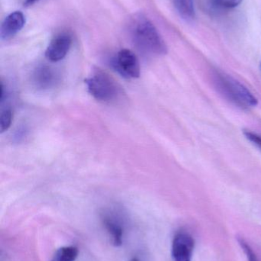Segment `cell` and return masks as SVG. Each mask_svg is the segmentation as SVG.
Segmentation results:
<instances>
[{
  "instance_id": "obj_1",
  "label": "cell",
  "mask_w": 261,
  "mask_h": 261,
  "mask_svg": "<svg viewBox=\"0 0 261 261\" xmlns=\"http://www.w3.org/2000/svg\"><path fill=\"white\" fill-rule=\"evenodd\" d=\"M130 33L136 47L144 53L164 55L167 47L154 24L144 15H137L130 23Z\"/></svg>"
},
{
  "instance_id": "obj_2",
  "label": "cell",
  "mask_w": 261,
  "mask_h": 261,
  "mask_svg": "<svg viewBox=\"0 0 261 261\" xmlns=\"http://www.w3.org/2000/svg\"><path fill=\"white\" fill-rule=\"evenodd\" d=\"M211 76L218 91L234 105L246 110L258 103L257 98L246 87L229 75L216 70Z\"/></svg>"
},
{
  "instance_id": "obj_3",
  "label": "cell",
  "mask_w": 261,
  "mask_h": 261,
  "mask_svg": "<svg viewBox=\"0 0 261 261\" xmlns=\"http://www.w3.org/2000/svg\"><path fill=\"white\" fill-rule=\"evenodd\" d=\"M85 84L88 93L99 102L113 103L122 97V87L103 70H95L85 80Z\"/></svg>"
},
{
  "instance_id": "obj_4",
  "label": "cell",
  "mask_w": 261,
  "mask_h": 261,
  "mask_svg": "<svg viewBox=\"0 0 261 261\" xmlns=\"http://www.w3.org/2000/svg\"><path fill=\"white\" fill-rule=\"evenodd\" d=\"M113 68L126 78L139 77L140 65L136 55L129 49L120 50L112 61Z\"/></svg>"
},
{
  "instance_id": "obj_5",
  "label": "cell",
  "mask_w": 261,
  "mask_h": 261,
  "mask_svg": "<svg viewBox=\"0 0 261 261\" xmlns=\"http://www.w3.org/2000/svg\"><path fill=\"white\" fill-rule=\"evenodd\" d=\"M195 248V240L186 231L176 233L172 244L173 261H192Z\"/></svg>"
},
{
  "instance_id": "obj_6",
  "label": "cell",
  "mask_w": 261,
  "mask_h": 261,
  "mask_svg": "<svg viewBox=\"0 0 261 261\" xmlns=\"http://www.w3.org/2000/svg\"><path fill=\"white\" fill-rule=\"evenodd\" d=\"M72 44V36L68 33L58 34L49 43L45 50V58L51 62L61 61L68 53Z\"/></svg>"
},
{
  "instance_id": "obj_7",
  "label": "cell",
  "mask_w": 261,
  "mask_h": 261,
  "mask_svg": "<svg viewBox=\"0 0 261 261\" xmlns=\"http://www.w3.org/2000/svg\"><path fill=\"white\" fill-rule=\"evenodd\" d=\"M26 24V17L20 11H15L9 14L0 28V37L2 40L10 39L22 29Z\"/></svg>"
},
{
  "instance_id": "obj_8",
  "label": "cell",
  "mask_w": 261,
  "mask_h": 261,
  "mask_svg": "<svg viewBox=\"0 0 261 261\" xmlns=\"http://www.w3.org/2000/svg\"><path fill=\"white\" fill-rule=\"evenodd\" d=\"M103 224L110 236V242L115 247H120L123 244L124 229L121 223L114 217L109 214H104L102 218Z\"/></svg>"
},
{
  "instance_id": "obj_9",
  "label": "cell",
  "mask_w": 261,
  "mask_h": 261,
  "mask_svg": "<svg viewBox=\"0 0 261 261\" xmlns=\"http://www.w3.org/2000/svg\"><path fill=\"white\" fill-rule=\"evenodd\" d=\"M56 76L55 72L47 66H41L34 73V82L40 88H49L55 84Z\"/></svg>"
},
{
  "instance_id": "obj_10",
  "label": "cell",
  "mask_w": 261,
  "mask_h": 261,
  "mask_svg": "<svg viewBox=\"0 0 261 261\" xmlns=\"http://www.w3.org/2000/svg\"><path fill=\"white\" fill-rule=\"evenodd\" d=\"M178 13L186 21H192L196 18L194 0H173Z\"/></svg>"
},
{
  "instance_id": "obj_11",
  "label": "cell",
  "mask_w": 261,
  "mask_h": 261,
  "mask_svg": "<svg viewBox=\"0 0 261 261\" xmlns=\"http://www.w3.org/2000/svg\"><path fill=\"white\" fill-rule=\"evenodd\" d=\"M78 255L76 247H63L55 252L52 261H75Z\"/></svg>"
},
{
  "instance_id": "obj_12",
  "label": "cell",
  "mask_w": 261,
  "mask_h": 261,
  "mask_svg": "<svg viewBox=\"0 0 261 261\" xmlns=\"http://www.w3.org/2000/svg\"><path fill=\"white\" fill-rule=\"evenodd\" d=\"M13 113L10 108L3 110L0 116V132L3 133L10 128L12 125Z\"/></svg>"
},
{
  "instance_id": "obj_13",
  "label": "cell",
  "mask_w": 261,
  "mask_h": 261,
  "mask_svg": "<svg viewBox=\"0 0 261 261\" xmlns=\"http://www.w3.org/2000/svg\"><path fill=\"white\" fill-rule=\"evenodd\" d=\"M239 243L243 249L244 252L246 254L248 261H259L258 257L256 255L255 252L253 251L251 245L245 239H242V238L239 239Z\"/></svg>"
},
{
  "instance_id": "obj_14",
  "label": "cell",
  "mask_w": 261,
  "mask_h": 261,
  "mask_svg": "<svg viewBox=\"0 0 261 261\" xmlns=\"http://www.w3.org/2000/svg\"><path fill=\"white\" fill-rule=\"evenodd\" d=\"M243 0H211L215 6L221 9H234L238 7Z\"/></svg>"
},
{
  "instance_id": "obj_15",
  "label": "cell",
  "mask_w": 261,
  "mask_h": 261,
  "mask_svg": "<svg viewBox=\"0 0 261 261\" xmlns=\"http://www.w3.org/2000/svg\"><path fill=\"white\" fill-rule=\"evenodd\" d=\"M245 137L249 140L251 142H252L254 145L257 146L260 150H261V136L260 135H257L254 132H249V130H245L244 132Z\"/></svg>"
},
{
  "instance_id": "obj_16",
  "label": "cell",
  "mask_w": 261,
  "mask_h": 261,
  "mask_svg": "<svg viewBox=\"0 0 261 261\" xmlns=\"http://www.w3.org/2000/svg\"><path fill=\"white\" fill-rule=\"evenodd\" d=\"M21 1L22 3L23 6L28 7V6H32L35 3H38L39 0H21Z\"/></svg>"
},
{
  "instance_id": "obj_17",
  "label": "cell",
  "mask_w": 261,
  "mask_h": 261,
  "mask_svg": "<svg viewBox=\"0 0 261 261\" xmlns=\"http://www.w3.org/2000/svg\"><path fill=\"white\" fill-rule=\"evenodd\" d=\"M130 261H139V260H138L137 259L135 258V259H133V260H130Z\"/></svg>"
}]
</instances>
